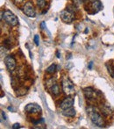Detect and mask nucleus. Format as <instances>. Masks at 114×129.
<instances>
[{
  "label": "nucleus",
  "mask_w": 114,
  "mask_h": 129,
  "mask_svg": "<svg viewBox=\"0 0 114 129\" xmlns=\"http://www.w3.org/2000/svg\"><path fill=\"white\" fill-rule=\"evenodd\" d=\"M1 115H2V117H4V119H5H5H6V116H5V112H4L3 111H2V112H1Z\"/></svg>",
  "instance_id": "21"
},
{
  "label": "nucleus",
  "mask_w": 114,
  "mask_h": 129,
  "mask_svg": "<svg viewBox=\"0 0 114 129\" xmlns=\"http://www.w3.org/2000/svg\"><path fill=\"white\" fill-rule=\"evenodd\" d=\"M23 12L26 14L29 18H34L35 17V9L33 7L32 2H26L25 5L23 6Z\"/></svg>",
  "instance_id": "5"
},
{
  "label": "nucleus",
  "mask_w": 114,
  "mask_h": 129,
  "mask_svg": "<svg viewBox=\"0 0 114 129\" xmlns=\"http://www.w3.org/2000/svg\"><path fill=\"white\" fill-rule=\"evenodd\" d=\"M37 5L40 8H44L46 5V0H37Z\"/></svg>",
  "instance_id": "18"
},
{
  "label": "nucleus",
  "mask_w": 114,
  "mask_h": 129,
  "mask_svg": "<svg viewBox=\"0 0 114 129\" xmlns=\"http://www.w3.org/2000/svg\"><path fill=\"white\" fill-rule=\"evenodd\" d=\"M60 17H61V20H62L63 22L68 23V24L71 23L72 21L74 20V19H75L74 12H71V11H69V10H68V9L61 11V13H60Z\"/></svg>",
  "instance_id": "4"
},
{
  "label": "nucleus",
  "mask_w": 114,
  "mask_h": 129,
  "mask_svg": "<svg viewBox=\"0 0 114 129\" xmlns=\"http://www.w3.org/2000/svg\"><path fill=\"white\" fill-rule=\"evenodd\" d=\"M56 54H57V55H56V56H57V58H60V57H61V54H59V52H58V51H57V53H56Z\"/></svg>",
  "instance_id": "25"
},
{
  "label": "nucleus",
  "mask_w": 114,
  "mask_h": 129,
  "mask_svg": "<svg viewBox=\"0 0 114 129\" xmlns=\"http://www.w3.org/2000/svg\"><path fill=\"white\" fill-rule=\"evenodd\" d=\"M14 1H15L16 3H21V2H23L24 0H14Z\"/></svg>",
  "instance_id": "24"
},
{
  "label": "nucleus",
  "mask_w": 114,
  "mask_h": 129,
  "mask_svg": "<svg viewBox=\"0 0 114 129\" xmlns=\"http://www.w3.org/2000/svg\"><path fill=\"white\" fill-rule=\"evenodd\" d=\"M113 77H114V73H113Z\"/></svg>",
  "instance_id": "26"
},
{
  "label": "nucleus",
  "mask_w": 114,
  "mask_h": 129,
  "mask_svg": "<svg viewBox=\"0 0 114 129\" xmlns=\"http://www.w3.org/2000/svg\"><path fill=\"white\" fill-rule=\"evenodd\" d=\"M25 111L27 112L28 113H41V107L37 104H28L25 107Z\"/></svg>",
  "instance_id": "7"
},
{
  "label": "nucleus",
  "mask_w": 114,
  "mask_h": 129,
  "mask_svg": "<svg viewBox=\"0 0 114 129\" xmlns=\"http://www.w3.org/2000/svg\"><path fill=\"white\" fill-rule=\"evenodd\" d=\"M4 19H5V22L8 23L12 26H16L19 24L18 17L14 13H12L11 11H5L4 12Z\"/></svg>",
  "instance_id": "3"
},
{
  "label": "nucleus",
  "mask_w": 114,
  "mask_h": 129,
  "mask_svg": "<svg viewBox=\"0 0 114 129\" xmlns=\"http://www.w3.org/2000/svg\"><path fill=\"white\" fill-rule=\"evenodd\" d=\"M49 90H50V92H51L52 95H54V96H58L60 93H61V89H60L59 85L57 84V83H55V84H54L52 87H50Z\"/></svg>",
  "instance_id": "13"
},
{
  "label": "nucleus",
  "mask_w": 114,
  "mask_h": 129,
  "mask_svg": "<svg viewBox=\"0 0 114 129\" xmlns=\"http://www.w3.org/2000/svg\"><path fill=\"white\" fill-rule=\"evenodd\" d=\"M73 105H74V99L72 98H70V96H68V98H66V99L62 100V102L60 105V108L61 110H65V109L71 108Z\"/></svg>",
  "instance_id": "9"
},
{
  "label": "nucleus",
  "mask_w": 114,
  "mask_h": 129,
  "mask_svg": "<svg viewBox=\"0 0 114 129\" xmlns=\"http://www.w3.org/2000/svg\"><path fill=\"white\" fill-rule=\"evenodd\" d=\"M87 113H88L89 117H90V120L92 121V123L95 124L96 126H99V127H104L105 126L104 119H103V117L99 113L98 110L97 108H95L94 106L88 107L87 108Z\"/></svg>",
  "instance_id": "1"
},
{
  "label": "nucleus",
  "mask_w": 114,
  "mask_h": 129,
  "mask_svg": "<svg viewBox=\"0 0 114 129\" xmlns=\"http://www.w3.org/2000/svg\"><path fill=\"white\" fill-rule=\"evenodd\" d=\"M101 112L104 114V116H111V114H113V109L110 106V105L108 104H104L101 106Z\"/></svg>",
  "instance_id": "11"
},
{
  "label": "nucleus",
  "mask_w": 114,
  "mask_h": 129,
  "mask_svg": "<svg viewBox=\"0 0 114 129\" xmlns=\"http://www.w3.org/2000/svg\"><path fill=\"white\" fill-rule=\"evenodd\" d=\"M62 114L65 117H74L75 115V110L73 107L65 109V110H62Z\"/></svg>",
  "instance_id": "12"
},
{
  "label": "nucleus",
  "mask_w": 114,
  "mask_h": 129,
  "mask_svg": "<svg viewBox=\"0 0 114 129\" xmlns=\"http://www.w3.org/2000/svg\"><path fill=\"white\" fill-rule=\"evenodd\" d=\"M5 63L9 71H13L16 68V60L12 55H7L5 58Z\"/></svg>",
  "instance_id": "6"
},
{
  "label": "nucleus",
  "mask_w": 114,
  "mask_h": 129,
  "mask_svg": "<svg viewBox=\"0 0 114 129\" xmlns=\"http://www.w3.org/2000/svg\"><path fill=\"white\" fill-rule=\"evenodd\" d=\"M56 70V65L55 64H52L47 69V73L48 74H54Z\"/></svg>",
  "instance_id": "14"
},
{
  "label": "nucleus",
  "mask_w": 114,
  "mask_h": 129,
  "mask_svg": "<svg viewBox=\"0 0 114 129\" xmlns=\"http://www.w3.org/2000/svg\"><path fill=\"white\" fill-rule=\"evenodd\" d=\"M45 25H46V23H45V22H42V23H41V28L44 29V28H45Z\"/></svg>",
  "instance_id": "23"
},
{
  "label": "nucleus",
  "mask_w": 114,
  "mask_h": 129,
  "mask_svg": "<svg viewBox=\"0 0 114 129\" xmlns=\"http://www.w3.org/2000/svg\"><path fill=\"white\" fill-rule=\"evenodd\" d=\"M92 65H93V62H92V61H90V64H89V66H88V68L90 69V70H91V69H92Z\"/></svg>",
  "instance_id": "22"
},
{
  "label": "nucleus",
  "mask_w": 114,
  "mask_h": 129,
  "mask_svg": "<svg viewBox=\"0 0 114 129\" xmlns=\"http://www.w3.org/2000/svg\"><path fill=\"white\" fill-rule=\"evenodd\" d=\"M61 85H62V90L67 96H72L75 94V86H74L73 83L68 77H65L63 78L62 82H61Z\"/></svg>",
  "instance_id": "2"
},
{
  "label": "nucleus",
  "mask_w": 114,
  "mask_h": 129,
  "mask_svg": "<svg viewBox=\"0 0 114 129\" xmlns=\"http://www.w3.org/2000/svg\"><path fill=\"white\" fill-rule=\"evenodd\" d=\"M90 10L92 13H97V12H99L100 10L103 9V5L98 0H93L92 3L90 5Z\"/></svg>",
  "instance_id": "10"
},
{
  "label": "nucleus",
  "mask_w": 114,
  "mask_h": 129,
  "mask_svg": "<svg viewBox=\"0 0 114 129\" xmlns=\"http://www.w3.org/2000/svg\"><path fill=\"white\" fill-rule=\"evenodd\" d=\"M84 96L89 99V100H96L97 98V92L95 90H93L92 88H85L84 90Z\"/></svg>",
  "instance_id": "8"
},
{
  "label": "nucleus",
  "mask_w": 114,
  "mask_h": 129,
  "mask_svg": "<svg viewBox=\"0 0 114 129\" xmlns=\"http://www.w3.org/2000/svg\"><path fill=\"white\" fill-rule=\"evenodd\" d=\"M34 42H35L36 46H39V44H40V38H39V35H35V36H34Z\"/></svg>",
  "instance_id": "19"
},
{
  "label": "nucleus",
  "mask_w": 114,
  "mask_h": 129,
  "mask_svg": "<svg viewBox=\"0 0 114 129\" xmlns=\"http://www.w3.org/2000/svg\"><path fill=\"white\" fill-rule=\"evenodd\" d=\"M26 92H27V89H25V88L19 89V90H17V95L18 96H24Z\"/></svg>",
  "instance_id": "16"
},
{
  "label": "nucleus",
  "mask_w": 114,
  "mask_h": 129,
  "mask_svg": "<svg viewBox=\"0 0 114 129\" xmlns=\"http://www.w3.org/2000/svg\"><path fill=\"white\" fill-rule=\"evenodd\" d=\"M56 83V80L55 79V78H50L49 80H48L47 81V88H48L49 89L50 87H52L54 84H55Z\"/></svg>",
  "instance_id": "15"
},
{
  "label": "nucleus",
  "mask_w": 114,
  "mask_h": 129,
  "mask_svg": "<svg viewBox=\"0 0 114 129\" xmlns=\"http://www.w3.org/2000/svg\"><path fill=\"white\" fill-rule=\"evenodd\" d=\"M19 127H20V126H19V124H17V123H16V124H14L13 126H12V128H13V129L19 128Z\"/></svg>",
  "instance_id": "20"
},
{
  "label": "nucleus",
  "mask_w": 114,
  "mask_h": 129,
  "mask_svg": "<svg viewBox=\"0 0 114 129\" xmlns=\"http://www.w3.org/2000/svg\"><path fill=\"white\" fill-rule=\"evenodd\" d=\"M106 67H107L108 69V72L110 73V75L111 76V77H113V73H114V68L112 66H111V63H107L106 64Z\"/></svg>",
  "instance_id": "17"
}]
</instances>
